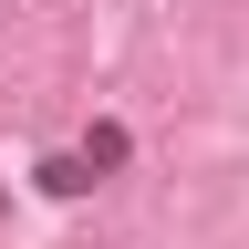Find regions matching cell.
Here are the masks:
<instances>
[{"label": "cell", "mask_w": 249, "mask_h": 249, "mask_svg": "<svg viewBox=\"0 0 249 249\" xmlns=\"http://www.w3.org/2000/svg\"><path fill=\"white\" fill-rule=\"evenodd\" d=\"M73 156H83V177H114L124 156H135V135H124V124H83V145H73Z\"/></svg>", "instance_id": "obj_1"}]
</instances>
